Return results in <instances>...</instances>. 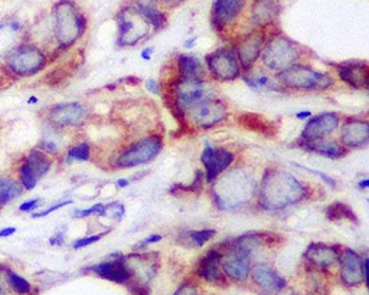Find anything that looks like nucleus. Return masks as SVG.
Returning a JSON list of instances; mask_svg holds the SVG:
<instances>
[{"instance_id":"32","label":"nucleus","mask_w":369,"mask_h":295,"mask_svg":"<svg viewBox=\"0 0 369 295\" xmlns=\"http://www.w3.org/2000/svg\"><path fill=\"white\" fill-rule=\"evenodd\" d=\"M68 161H87L90 158V146L88 144H78L70 149L66 154Z\"/></svg>"},{"instance_id":"12","label":"nucleus","mask_w":369,"mask_h":295,"mask_svg":"<svg viewBox=\"0 0 369 295\" xmlns=\"http://www.w3.org/2000/svg\"><path fill=\"white\" fill-rule=\"evenodd\" d=\"M341 262V278L346 287H355L366 281L368 259L362 258L352 249H345L339 255Z\"/></svg>"},{"instance_id":"8","label":"nucleus","mask_w":369,"mask_h":295,"mask_svg":"<svg viewBox=\"0 0 369 295\" xmlns=\"http://www.w3.org/2000/svg\"><path fill=\"white\" fill-rule=\"evenodd\" d=\"M162 139L159 136L147 137L134 146H131L127 151H124L117 158L119 168H136L140 165L152 161L162 150Z\"/></svg>"},{"instance_id":"7","label":"nucleus","mask_w":369,"mask_h":295,"mask_svg":"<svg viewBox=\"0 0 369 295\" xmlns=\"http://www.w3.org/2000/svg\"><path fill=\"white\" fill-rule=\"evenodd\" d=\"M47 62L45 55L35 46L23 45L11 52L8 56V67L18 75H33L41 71Z\"/></svg>"},{"instance_id":"21","label":"nucleus","mask_w":369,"mask_h":295,"mask_svg":"<svg viewBox=\"0 0 369 295\" xmlns=\"http://www.w3.org/2000/svg\"><path fill=\"white\" fill-rule=\"evenodd\" d=\"M339 255L341 253L338 252V248L326 244H312L305 252L306 259L320 268H329L337 264L339 261Z\"/></svg>"},{"instance_id":"33","label":"nucleus","mask_w":369,"mask_h":295,"mask_svg":"<svg viewBox=\"0 0 369 295\" xmlns=\"http://www.w3.org/2000/svg\"><path fill=\"white\" fill-rule=\"evenodd\" d=\"M188 235L196 246H202L215 235V231L214 229H202V231H192Z\"/></svg>"},{"instance_id":"40","label":"nucleus","mask_w":369,"mask_h":295,"mask_svg":"<svg viewBox=\"0 0 369 295\" xmlns=\"http://www.w3.org/2000/svg\"><path fill=\"white\" fill-rule=\"evenodd\" d=\"M174 295H198V291H196L195 285L185 284V285L179 287Z\"/></svg>"},{"instance_id":"34","label":"nucleus","mask_w":369,"mask_h":295,"mask_svg":"<svg viewBox=\"0 0 369 295\" xmlns=\"http://www.w3.org/2000/svg\"><path fill=\"white\" fill-rule=\"evenodd\" d=\"M8 278H9V282L12 285V288L18 292V294H28L30 291V284L23 280L22 277H19L18 274L15 272H9L8 274Z\"/></svg>"},{"instance_id":"23","label":"nucleus","mask_w":369,"mask_h":295,"mask_svg":"<svg viewBox=\"0 0 369 295\" xmlns=\"http://www.w3.org/2000/svg\"><path fill=\"white\" fill-rule=\"evenodd\" d=\"M246 0H215L212 9L214 23L224 26L225 23L236 19L241 12Z\"/></svg>"},{"instance_id":"28","label":"nucleus","mask_w":369,"mask_h":295,"mask_svg":"<svg viewBox=\"0 0 369 295\" xmlns=\"http://www.w3.org/2000/svg\"><path fill=\"white\" fill-rule=\"evenodd\" d=\"M178 65H179L181 77L202 80L204 70H202V67H200V62L198 61V58H195L192 55H182L179 58Z\"/></svg>"},{"instance_id":"41","label":"nucleus","mask_w":369,"mask_h":295,"mask_svg":"<svg viewBox=\"0 0 369 295\" xmlns=\"http://www.w3.org/2000/svg\"><path fill=\"white\" fill-rule=\"evenodd\" d=\"M68 203H71V202H62V203L54 205V206H52V208H49V209H45V211H42V212H38V213H35V215H33V218H44V216H48V215H49V213H52L54 211H56V209H61L62 206L68 205Z\"/></svg>"},{"instance_id":"1","label":"nucleus","mask_w":369,"mask_h":295,"mask_svg":"<svg viewBox=\"0 0 369 295\" xmlns=\"http://www.w3.org/2000/svg\"><path fill=\"white\" fill-rule=\"evenodd\" d=\"M306 186L284 170H267L260 190V205L267 211H280L303 201Z\"/></svg>"},{"instance_id":"26","label":"nucleus","mask_w":369,"mask_h":295,"mask_svg":"<svg viewBox=\"0 0 369 295\" xmlns=\"http://www.w3.org/2000/svg\"><path fill=\"white\" fill-rule=\"evenodd\" d=\"M221 253L217 251H210L205 258L199 262V275L211 282H219L222 280L219 271Z\"/></svg>"},{"instance_id":"50","label":"nucleus","mask_w":369,"mask_h":295,"mask_svg":"<svg viewBox=\"0 0 369 295\" xmlns=\"http://www.w3.org/2000/svg\"><path fill=\"white\" fill-rule=\"evenodd\" d=\"M127 184H128V182H127V180H123V179H121V180H119V186L124 187V186H127Z\"/></svg>"},{"instance_id":"29","label":"nucleus","mask_w":369,"mask_h":295,"mask_svg":"<svg viewBox=\"0 0 369 295\" xmlns=\"http://www.w3.org/2000/svg\"><path fill=\"white\" fill-rule=\"evenodd\" d=\"M23 192V186L19 184L18 182L2 177L0 179V205H5L12 202L13 199L19 198Z\"/></svg>"},{"instance_id":"19","label":"nucleus","mask_w":369,"mask_h":295,"mask_svg":"<svg viewBox=\"0 0 369 295\" xmlns=\"http://www.w3.org/2000/svg\"><path fill=\"white\" fill-rule=\"evenodd\" d=\"M254 282L268 294H277L286 287L284 278H282L273 268L267 267L265 264H257L253 268Z\"/></svg>"},{"instance_id":"27","label":"nucleus","mask_w":369,"mask_h":295,"mask_svg":"<svg viewBox=\"0 0 369 295\" xmlns=\"http://www.w3.org/2000/svg\"><path fill=\"white\" fill-rule=\"evenodd\" d=\"M279 15L276 0H255L253 5V19L258 25L272 23Z\"/></svg>"},{"instance_id":"20","label":"nucleus","mask_w":369,"mask_h":295,"mask_svg":"<svg viewBox=\"0 0 369 295\" xmlns=\"http://www.w3.org/2000/svg\"><path fill=\"white\" fill-rule=\"evenodd\" d=\"M342 140L346 147L359 149L369 142V125L366 121L348 120L342 130Z\"/></svg>"},{"instance_id":"14","label":"nucleus","mask_w":369,"mask_h":295,"mask_svg":"<svg viewBox=\"0 0 369 295\" xmlns=\"http://www.w3.org/2000/svg\"><path fill=\"white\" fill-rule=\"evenodd\" d=\"M175 95L178 107L186 113L195 103L207 96V88L202 80L181 77L175 85Z\"/></svg>"},{"instance_id":"46","label":"nucleus","mask_w":369,"mask_h":295,"mask_svg":"<svg viewBox=\"0 0 369 295\" xmlns=\"http://www.w3.org/2000/svg\"><path fill=\"white\" fill-rule=\"evenodd\" d=\"M152 48H147V49H145L143 52H142V56L145 58V59H150V54H152Z\"/></svg>"},{"instance_id":"6","label":"nucleus","mask_w":369,"mask_h":295,"mask_svg":"<svg viewBox=\"0 0 369 295\" xmlns=\"http://www.w3.org/2000/svg\"><path fill=\"white\" fill-rule=\"evenodd\" d=\"M300 56L297 46L289 41L286 37H274L268 42L262 52V61L268 68L282 73L287 70L294 63V61Z\"/></svg>"},{"instance_id":"44","label":"nucleus","mask_w":369,"mask_h":295,"mask_svg":"<svg viewBox=\"0 0 369 295\" xmlns=\"http://www.w3.org/2000/svg\"><path fill=\"white\" fill-rule=\"evenodd\" d=\"M160 239H162L160 235H153V237L147 238L145 242H142L140 246H146V245H149V244H155V242H157V241H160Z\"/></svg>"},{"instance_id":"11","label":"nucleus","mask_w":369,"mask_h":295,"mask_svg":"<svg viewBox=\"0 0 369 295\" xmlns=\"http://www.w3.org/2000/svg\"><path fill=\"white\" fill-rule=\"evenodd\" d=\"M210 73L219 81H232L240 77V65L231 49H219L207 56Z\"/></svg>"},{"instance_id":"47","label":"nucleus","mask_w":369,"mask_h":295,"mask_svg":"<svg viewBox=\"0 0 369 295\" xmlns=\"http://www.w3.org/2000/svg\"><path fill=\"white\" fill-rule=\"evenodd\" d=\"M164 4H169V5H178V4H182L185 2V0H163Z\"/></svg>"},{"instance_id":"24","label":"nucleus","mask_w":369,"mask_h":295,"mask_svg":"<svg viewBox=\"0 0 369 295\" xmlns=\"http://www.w3.org/2000/svg\"><path fill=\"white\" fill-rule=\"evenodd\" d=\"M261 46H262L261 35H251L241 42L238 48V59L243 65V68L250 70L253 67V63L257 61V58L261 54Z\"/></svg>"},{"instance_id":"45","label":"nucleus","mask_w":369,"mask_h":295,"mask_svg":"<svg viewBox=\"0 0 369 295\" xmlns=\"http://www.w3.org/2000/svg\"><path fill=\"white\" fill-rule=\"evenodd\" d=\"M147 88H149L153 94H159V88H157V84H156L155 80H150V81L147 82Z\"/></svg>"},{"instance_id":"16","label":"nucleus","mask_w":369,"mask_h":295,"mask_svg":"<svg viewBox=\"0 0 369 295\" xmlns=\"http://www.w3.org/2000/svg\"><path fill=\"white\" fill-rule=\"evenodd\" d=\"M339 125V117L333 113L320 114L312 118L305 130L301 131V140H320L325 136L333 133Z\"/></svg>"},{"instance_id":"13","label":"nucleus","mask_w":369,"mask_h":295,"mask_svg":"<svg viewBox=\"0 0 369 295\" xmlns=\"http://www.w3.org/2000/svg\"><path fill=\"white\" fill-rule=\"evenodd\" d=\"M51 168V160L45 153L40 150H33L28 156L26 161L20 168V180L23 189L32 190L37 186L41 177H44Z\"/></svg>"},{"instance_id":"31","label":"nucleus","mask_w":369,"mask_h":295,"mask_svg":"<svg viewBox=\"0 0 369 295\" xmlns=\"http://www.w3.org/2000/svg\"><path fill=\"white\" fill-rule=\"evenodd\" d=\"M240 120L244 123L246 127L250 125V124H255V125L251 127V130H255V131H258V133L272 134V131H270V127H272V125H268L267 121H264L261 117H258V115H255V114H246V115L241 117Z\"/></svg>"},{"instance_id":"51","label":"nucleus","mask_w":369,"mask_h":295,"mask_svg":"<svg viewBox=\"0 0 369 295\" xmlns=\"http://www.w3.org/2000/svg\"><path fill=\"white\" fill-rule=\"evenodd\" d=\"M0 295H6V292H5V288L2 287V284H0Z\"/></svg>"},{"instance_id":"15","label":"nucleus","mask_w":369,"mask_h":295,"mask_svg":"<svg viewBox=\"0 0 369 295\" xmlns=\"http://www.w3.org/2000/svg\"><path fill=\"white\" fill-rule=\"evenodd\" d=\"M205 170H207V180L214 182L221 173H224L234 161V154L224 149H215L207 146L200 156Z\"/></svg>"},{"instance_id":"5","label":"nucleus","mask_w":369,"mask_h":295,"mask_svg":"<svg viewBox=\"0 0 369 295\" xmlns=\"http://www.w3.org/2000/svg\"><path fill=\"white\" fill-rule=\"evenodd\" d=\"M279 80L289 88L294 89H325L333 84V80L322 73H316L303 65H291L279 73Z\"/></svg>"},{"instance_id":"4","label":"nucleus","mask_w":369,"mask_h":295,"mask_svg":"<svg viewBox=\"0 0 369 295\" xmlns=\"http://www.w3.org/2000/svg\"><path fill=\"white\" fill-rule=\"evenodd\" d=\"M119 20V44L120 45H136L150 34L149 19L136 9H124L117 16Z\"/></svg>"},{"instance_id":"22","label":"nucleus","mask_w":369,"mask_h":295,"mask_svg":"<svg viewBox=\"0 0 369 295\" xmlns=\"http://www.w3.org/2000/svg\"><path fill=\"white\" fill-rule=\"evenodd\" d=\"M94 271L98 277L106 278L109 281L117 282V284H124L130 280L131 272L127 268L123 261H110V262H103V264H98L95 267L90 268Z\"/></svg>"},{"instance_id":"35","label":"nucleus","mask_w":369,"mask_h":295,"mask_svg":"<svg viewBox=\"0 0 369 295\" xmlns=\"http://www.w3.org/2000/svg\"><path fill=\"white\" fill-rule=\"evenodd\" d=\"M109 208H110L109 205H95V206H92L87 211H77L74 215L80 216V218H85V216H90V215H104Z\"/></svg>"},{"instance_id":"38","label":"nucleus","mask_w":369,"mask_h":295,"mask_svg":"<svg viewBox=\"0 0 369 295\" xmlns=\"http://www.w3.org/2000/svg\"><path fill=\"white\" fill-rule=\"evenodd\" d=\"M103 237H104L103 234H99V235H94V237H88V238L80 239V241H77V242L74 244V248H75V249H78V248H84V246H87V245H91V244L99 241V239H102Z\"/></svg>"},{"instance_id":"10","label":"nucleus","mask_w":369,"mask_h":295,"mask_svg":"<svg viewBox=\"0 0 369 295\" xmlns=\"http://www.w3.org/2000/svg\"><path fill=\"white\" fill-rule=\"evenodd\" d=\"M221 265L224 272L234 281H246L251 272L250 252L243 242L237 244L226 255L221 256Z\"/></svg>"},{"instance_id":"36","label":"nucleus","mask_w":369,"mask_h":295,"mask_svg":"<svg viewBox=\"0 0 369 295\" xmlns=\"http://www.w3.org/2000/svg\"><path fill=\"white\" fill-rule=\"evenodd\" d=\"M253 87H255L257 89H261V88H274V85L272 84V81L270 80H268L267 77H262V75H260V77H253V81H248Z\"/></svg>"},{"instance_id":"3","label":"nucleus","mask_w":369,"mask_h":295,"mask_svg":"<svg viewBox=\"0 0 369 295\" xmlns=\"http://www.w3.org/2000/svg\"><path fill=\"white\" fill-rule=\"evenodd\" d=\"M54 29L58 44L70 46L83 35L85 19L73 2L62 0L54 9Z\"/></svg>"},{"instance_id":"30","label":"nucleus","mask_w":369,"mask_h":295,"mask_svg":"<svg viewBox=\"0 0 369 295\" xmlns=\"http://www.w3.org/2000/svg\"><path fill=\"white\" fill-rule=\"evenodd\" d=\"M326 216L330 220H338V219H351L352 222H358L355 213L352 209L344 203H333L326 209Z\"/></svg>"},{"instance_id":"18","label":"nucleus","mask_w":369,"mask_h":295,"mask_svg":"<svg viewBox=\"0 0 369 295\" xmlns=\"http://www.w3.org/2000/svg\"><path fill=\"white\" fill-rule=\"evenodd\" d=\"M339 77L344 82L356 89H366L369 81L368 65L365 62H348L338 68Z\"/></svg>"},{"instance_id":"9","label":"nucleus","mask_w":369,"mask_h":295,"mask_svg":"<svg viewBox=\"0 0 369 295\" xmlns=\"http://www.w3.org/2000/svg\"><path fill=\"white\" fill-rule=\"evenodd\" d=\"M186 113L190 115L192 121L198 127L204 128L214 127L226 117V108L224 103L219 100H214L211 96H205L202 100H199Z\"/></svg>"},{"instance_id":"42","label":"nucleus","mask_w":369,"mask_h":295,"mask_svg":"<svg viewBox=\"0 0 369 295\" xmlns=\"http://www.w3.org/2000/svg\"><path fill=\"white\" fill-rule=\"evenodd\" d=\"M38 205H40V199H33V201L25 202V203L20 206V211L28 212V211H32L33 208H38Z\"/></svg>"},{"instance_id":"49","label":"nucleus","mask_w":369,"mask_h":295,"mask_svg":"<svg viewBox=\"0 0 369 295\" xmlns=\"http://www.w3.org/2000/svg\"><path fill=\"white\" fill-rule=\"evenodd\" d=\"M359 186H361V187H368V186H369V180H368V179L362 180V182L359 183Z\"/></svg>"},{"instance_id":"17","label":"nucleus","mask_w":369,"mask_h":295,"mask_svg":"<svg viewBox=\"0 0 369 295\" xmlns=\"http://www.w3.org/2000/svg\"><path fill=\"white\" fill-rule=\"evenodd\" d=\"M87 117V110L78 103L61 104L51 110L49 120L58 127H75L80 125Z\"/></svg>"},{"instance_id":"43","label":"nucleus","mask_w":369,"mask_h":295,"mask_svg":"<svg viewBox=\"0 0 369 295\" xmlns=\"http://www.w3.org/2000/svg\"><path fill=\"white\" fill-rule=\"evenodd\" d=\"M16 232V227H5L4 231H0V238H6V237H11Z\"/></svg>"},{"instance_id":"48","label":"nucleus","mask_w":369,"mask_h":295,"mask_svg":"<svg viewBox=\"0 0 369 295\" xmlns=\"http://www.w3.org/2000/svg\"><path fill=\"white\" fill-rule=\"evenodd\" d=\"M310 115H312V113L303 111V113H298V114H297V118H306V117H310Z\"/></svg>"},{"instance_id":"2","label":"nucleus","mask_w":369,"mask_h":295,"mask_svg":"<svg viewBox=\"0 0 369 295\" xmlns=\"http://www.w3.org/2000/svg\"><path fill=\"white\" fill-rule=\"evenodd\" d=\"M255 187L251 173L234 170L214 184L212 194L218 208L229 209L247 203L255 193Z\"/></svg>"},{"instance_id":"39","label":"nucleus","mask_w":369,"mask_h":295,"mask_svg":"<svg viewBox=\"0 0 369 295\" xmlns=\"http://www.w3.org/2000/svg\"><path fill=\"white\" fill-rule=\"evenodd\" d=\"M293 166H296V168H298V169H301V170H308L309 173H312V175H316V176H319L322 180H325L327 184H330V186H334V182L329 177V176H326V175H323V173H320V172H317V170H312V169H308L306 166H300V165H297V163H293Z\"/></svg>"},{"instance_id":"25","label":"nucleus","mask_w":369,"mask_h":295,"mask_svg":"<svg viewBox=\"0 0 369 295\" xmlns=\"http://www.w3.org/2000/svg\"><path fill=\"white\" fill-rule=\"evenodd\" d=\"M300 147L305 149L308 151L330 157V158H341L346 154V150L339 147L337 143L332 142H325V140H301Z\"/></svg>"},{"instance_id":"37","label":"nucleus","mask_w":369,"mask_h":295,"mask_svg":"<svg viewBox=\"0 0 369 295\" xmlns=\"http://www.w3.org/2000/svg\"><path fill=\"white\" fill-rule=\"evenodd\" d=\"M41 146L44 147V150H47V151H49V153H56V151L59 150L58 142H56L54 137H49V136H48V137H44Z\"/></svg>"}]
</instances>
